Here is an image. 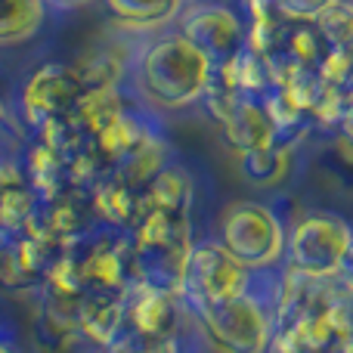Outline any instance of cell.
I'll use <instances>...</instances> for the list:
<instances>
[{
    "label": "cell",
    "mask_w": 353,
    "mask_h": 353,
    "mask_svg": "<svg viewBox=\"0 0 353 353\" xmlns=\"http://www.w3.org/2000/svg\"><path fill=\"white\" fill-rule=\"evenodd\" d=\"M211 59L189 37L171 34L155 41L140 59V87L155 105L183 109L201 99Z\"/></svg>",
    "instance_id": "6da1fadb"
},
{
    "label": "cell",
    "mask_w": 353,
    "mask_h": 353,
    "mask_svg": "<svg viewBox=\"0 0 353 353\" xmlns=\"http://www.w3.org/2000/svg\"><path fill=\"white\" fill-rule=\"evenodd\" d=\"M130 239H134L140 282L168 288V292H180L183 270H186L189 251L195 245L189 211L146 208L130 230Z\"/></svg>",
    "instance_id": "7a4b0ae2"
},
{
    "label": "cell",
    "mask_w": 353,
    "mask_h": 353,
    "mask_svg": "<svg viewBox=\"0 0 353 353\" xmlns=\"http://www.w3.org/2000/svg\"><path fill=\"white\" fill-rule=\"evenodd\" d=\"M84 294H121L140 282L130 232H93L65 242Z\"/></svg>",
    "instance_id": "3957f363"
},
{
    "label": "cell",
    "mask_w": 353,
    "mask_h": 353,
    "mask_svg": "<svg viewBox=\"0 0 353 353\" xmlns=\"http://www.w3.org/2000/svg\"><path fill=\"white\" fill-rule=\"evenodd\" d=\"M220 245L248 270H270L285 257V230L261 201H236L220 217Z\"/></svg>",
    "instance_id": "277c9868"
},
{
    "label": "cell",
    "mask_w": 353,
    "mask_h": 353,
    "mask_svg": "<svg viewBox=\"0 0 353 353\" xmlns=\"http://www.w3.org/2000/svg\"><path fill=\"white\" fill-rule=\"evenodd\" d=\"M217 353H267L276 325L251 294L192 307Z\"/></svg>",
    "instance_id": "5b68a950"
},
{
    "label": "cell",
    "mask_w": 353,
    "mask_h": 353,
    "mask_svg": "<svg viewBox=\"0 0 353 353\" xmlns=\"http://www.w3.org/2000/svg\"><path fill=\"white\" fill-rule=\"evenodd\" d=\"M353 242V230L338 214H307L285 236L288 267L307 276L329 279L338 273Z\"/></svg>",
    "instance_id": "8992f818"
},
{
    "label": "cell",
    "mask_w": 353,
    "mask_h": 353,
    "mask_svg": "<svg viewBox=\"0 0 353 353\" xmlns=\"http://www.w3.org/2000/svg\"><path fill=\"white\" fill-rule=\"evenodd\" d=\"M248 273L251 270L236 261L220 242L192 245L180 279V294H186L192 307L239 298V294H248Z\"/></svg>",
    "instance_id": "52a82bcc"
},
{
    "label": "cell",
    "mask_w": 353,
    "mask_h": 353,
    "mask_svg": "<svg viewBox=\"0 0 353 353\" xmlns=\"http://www.w3.org/2000/svg\"><path fill=\"white\" fill-rule=\"evenodd\" d=\"M180 292L134 282L124 292V332L143 344H174V335L180 329Z\"/></svg>",
    "instance_id": "ba28073f"
},
{
    "label": "cell",
    "mask_w": 353,
    "mask_h": 353,
    "mask_svg": "<svg viewBox=\"0 0 353 353\" xmlns=\"http://www.w3.org/2000/svg\"><path fill=\"white\" fill-rule=\"evenodd\" d=\"M84 84H81L74 65H62V62H47L28 78L22 90V115L28 118L31 128L56 115H68L74 112Z\"/></svg>",
    "instance_id": "9c48e42d"
},
{
    "label": "cell",
    "mask_w": 353,
    "mask_h": 353,
    "mask_svg": "<svg viewBox=\"0 0 353 353\" xmlns=\"http://www.w3.org/2000/svg\"><path fill=\"white\" fill-rule=\"evenodd\" d=\"M90 217H93L90 192L84 186H65L53 199H43L37 205L34 217L22 232H31V236L43 239V242L65 245L72 239L87 236Z\"/></svg>",
    "instance_id": "30bf717a"
},
{
    "label": "cell",
    "mask_w": 353,
    "mask_h": 353,
    "mask_svg": "<svg viewBox=\"0 0 353 353\" xmlns=\"http://www.w3.org/2000/svg\"><path fill=\"white\" fill-rule=\"evenodd\" d=\"M329 53V43H325L323 31L316 22H307V19H285L276 34L273 47L263 53L273 81H282L294 72H316L319 62Z\"/></svg>",
    "instance_id": "8fae6325"
},
{
    "label": "cell",
    "mask_w": 353,
    "mask_h": 353,
    "mask_svg": "<svg viewBox=\"0 0 353 353\" xmlns=\"http://www.w3.org/2000/svg\"><path fill=\"white\" fill-rule=\"evenodd\" d=\"M183 37L195 43L211 62L230 59L245 47V25L230 6H199L183 19Z\"/></svg>",
    "instance_id": "7c38bea8"
},
{
    "label": "cell",
    "mask_w": 353,
    "mask_h": 353,
    "mask_svg": "<svg viewBox=\"0 0 353 353\" xmlns=\"http://www.w3.org/2000/svg\"><path fill=\"white\" fill-rule=\"evenodd\" d=\"M87 192H90L93 217L105 220L109 226H115V230H121V232L134 230V223L143 217V211H146V205H143V189L128 183L124 176H118L115 171H105Z\"/></svg>",
    "instance_id": "4fadbf2b"
},
{
    "label": "cell",
    "mask_w": 353,
    "mask_h": 353,
    "mask_svg": "<svg viewBox=\"0 0 353 353\" xmlns=\"http://www.w3.org/2000/svg\"><path fill=\"white\" fill-rule=\"evenodd\" d=\"M78 335L99 347H115L124 338L121 294H84L78 304Z\"/></svg>",
    "instance_id": "5bb4252c"
},
{
    "label": "cell",
    "mask_w": 353,
    "mask_h": 353,
    "mask_svg": "<svg viewBox=\"0 0 353 353\" xmlns=\"http://www.w3.org/2000/svg\"><path fill=\"white\" fill-rule=\"evenodd\" d=\"M223 137H226V146L236 149L239 155L254 152V149H267L279 140V134H276V128H273V121H270L261 99H242V103L226 115Z\"/></svg>",
    "instance_id": "9a60e30c"
},
{
    "label": "cell",
    "mask_w": 353,
    "mask_h": 353,
    "mask_svg": "<svg viewBox=\"0 0 353 353\" xmlns=\"http://www.w3.org/2000/svg\"><path fill=\"white\" fill-rule=\"evenodd\" d=\"M128 115V103L121 97V87H90L81 93L78 105H74V118L90 137H99L105 128Z\"/></svg>",
    "instance_id": "2e32d148"
},
{
    "label": "cell",
    "mask_w": 353,
    "mask_h": 353,
    "mask_svg": "<svg viewBox=\"0 0 353 353\" xmlns=\"http://www.w3.org/2000/svg\"><path fill=\"white\" fill-rule=\"evenodd\" d=\"M22 174H25V183L37 192V199H53L56 192H62L68 183V174H65V161L56 149L43 146L41 140L25 152V165H22Z\"/></svg>",
    "instance_id": "e0dca14e"
},
{
    "label": "cell",
    "mask_w": 353,
    "mask_h": 353,
    "mask_svg": "<svg viewBox=\"0 0 353 353\" xmlns=\"http://www.w3.org/2000/svg\"><path fill=\"white\" fill-rule=\"evenodd\" d=\"M143 205L161 211H189L192 205V180L183 168L165 165L143 186Z\"/></svg>",
    "instance_id": "ac0fdd59"
},
{
    "label": "cell",
    "mask_w": 353,
    "mask_h": 353,
    "mask_svg": "<svg viewBox=\"0 0 353 353\" xmlns=\"http://www.w3.org/2000/svg\"><path fill=\"white\" fill-rule=\"evenodd\" d=\"M201 99L208 103L211 115L217 118L220 124H223L226 115H230V112L245 99L242 87H239V74H236V56L220 59V62H211V74H208V84H205Z\"/></svg>",
    "instance_id": "d6986e66"
},
{
    "label": "cell",
    "mask_w": 353,
    "mask_h": 353,
    "mask_svg": "<svg viewBox=\"0 0 353 353\" xmlns=\"http://www.w3.org/2000/svg\"><path fill=\"white\" fill-rule=\"evenodd\" d=\"M288 171H292V146H285L282 140H276L267 149H254V152L242 155V174L257 186H279V183H285Z\"/></svg>",
    "instance_id": "ffe728a7"
},
{
    "label": "cell",
    "mask_w": 353,
    "mask_h": 353,
    "mask_svg": "<svg viewBox=\"0 0 353 353\" xmlns=\"http://www.w3.org/2000/svg\"><path fill=\"white\" fill-rule=\"evenodd\" d=\"M43 25V0H0V47L22 43Z\"/></svg>",
    "instance_id": "44dd1931"
},
{
    "label": "cell",
    "mask_w": 353,
    "mask_h": 353,
    "mask_svg": "<svg viewBox=\"0 0 353 353\" xmlns=\"http://www.w3.org/2000/svg\"><path fill=\"white\" fill-rule=\"evenodd\" d=\"M149 137H152V130H149L140 118H134L128 112V115H121L112 128H105L99 137H93V140H97V146L103 149V155L109 159V165L115 168L118 161L128 159V155L134 152L140 143H146Z\"/></svg>",
    "instance_id": "7402d4cb"
},
{
    "label": "cell",
    "mask_w": 353,
    "mask_h": 353,
    "mask_svg": "<svg viewBox=\"0 0 353 353\" xmlns=\"http://www.w3.org/2000/svg\"><path fill=\"white\" fill-rule=\"evenodd\" d=\"M165 165H168V146H165V140H161V137L152 134L146 143H140V146H137L128 159L118 161L112 171H115L118 176H124L128 183H134V186L143 189Z\"/></svg>",
    "instance_id": "603a6c76"
},
{
    "label": "cell",
    "mask_w": 353,
    "mask_h": 353,
    "mask_svg": "<svg viewBox=\"0 0 353 353\" xmlns=\"http://www.w3.org/2000/svg\"><path fill=\"white\" fill-rule=\"evenodd\" d=\"M124 65L128 62L118 50H93V53L81 56L74 62V72H78L84 90H90V87H121Z\"/></svg>",
    "instance_id": "cb8c5ba5"
},
{
    "label": "cell",
    "mask_w": 353,
    "mask_h": 353,
    "mask_svg": "<svg viewBox=\"0 0 353 353\" xmlns=\"http://www.w3.org/2000/svg\"><path fill=\"white\" fill-rule=\"evenodd\" d=\"M62 161H65L68 183H72V186H84V189H90L105 171H112L109 159L103 155V149L97 146L93 137H87V140L78 143L72 152H65L62 155Z\"/></svg>",
    "instance_id": "d4e9b609"
},
{
    "label": "cell",
    "mask_w": 353,
    "mask_h": 353,
    "mask_svg": "<svg viewBox=\"0 0 353 353\" xmlns=\"http://www.w3.org/2000/svg\"><path fill=\"white\" fill-rule=\"evenodd\" d=\"M37 205H41V199H37V192L28 183H22V186H16L12 192H6L3 199H0V236L3 239L19 236V232L31 223Z\"/></svg>",
    "instance_id": "484cf974"
},
{
    "label": "cell",
    "mask_w": 353,
    "mask_h": 353,
    "mask_svg": "<svg viewBox=\"0 0 353 353\" xmlns=\"http://www.w3.org/2000/svg\"><path fill=\"white\" fill-rule=\"evenodd\" d=\"M37 285H43V279L25 263L16 239L6 236L0 242V288L3 292H31Z\"/></svg>",
    "instance_id": "4316f807"
},
{
    "label": "cell",
    "mask_w": 353,
    "mask_h": 353,
    "mask_svg": "<svg viewBox=\"0 0 353 353\" xmlns=\"http://www.w3.org/2000/svg\"><path fill=\"white\" fill-rule=\"evenodd\" d=\"M236 74H239V87H242L245 99H263L276 84L267 59L248 47H242L236 53Z\"/></svg>",
    "instance_id": "83f0119b"
},
{
    "label": "cell",
    "mask_w": 353,
    "mask_h": 353,
    "mask_svg": "<svg viewBox=\"0 0 353 353\" xmlns=\"http://www.w3.org/2000/svg\"><path fill=\"white\" fill-rule=\"evenodd\" d=\"M34 130H37V140H41L43 146L56 149L59 155L72 152V149L78 146V143H84L87 137H90L84 128H81L78 118H74V112H68V115L47 118V121H41Z\"/></svg>",
    "instance_id": "f1b7e54d"
},
{
    "label": "cell",
    "mask_w": 353,
    "mask_h": 353,
    "mask_svg": "<svg viewBox=\"0 0 353 353\" xmlns=\"http://www.w3.org/2000/svg\"><path fill=\"white\" fill-rule=\"evenodd\" d=\"M105 6L124 22L155 25L161 19H168L171 12H176L180 0H105Z\"/></svg>",
    "instance_id": "f546056e"
},
{
    "label": "cell",
    "mask_w": 353,
    "mask_h": 353,
    "mask_svg": "<svg viewBox=\"0 0 353 353\" xmlns=\"http://www.w3.org/2000/svg\"><path fill=\"white\" fill-rule=\"evenodd\" d=\"M329 50H353V3L338 0L316 19Z\"/></svg>",
    "instance_id": "4dcf8cb0"
},
{
    "label": "cell",
    "mask_w": 353,
    "mask_h": 353,
    "mask_svg": "<svg viewBox=\"0 0 353 353\" xmlns=\"http://www.w3.org/2000/svg\"><path fill=\"white\" fill-rule=\"evenodd\" d=\"M316 72L323 74L329 84L347 90V87H353V50H329Z\"/></svg>",
    "instance_id": "1f68e13d"
},
{
    "label": "cell",
    "mask_w": 353,
    "mask_h": 353,
    "mask_svg": "<svg viewBox=\"0 0 353 353\" xmlns=\"http://www.w3.org/2000/svg\"><path fill=\"white\" fill-rule=\"evenodd\" d=\"M335 3L338 0H279V10L285 19H307V22H316V19Z\"/></svg>",
    "instance_id": "d6a6232c"
},
{
    "label": "cell",
    "mask_w": 353,
    "mask_h": 353,
    "mask_svg": "<svg viewBox=\"0 0 353 353\" xmlns=\"http://www.w3.org/2000/svg\"><path fill=\"white\" fill-rule=\"evenodd\" d=\"M341 149L353 159V87H347V97H344V112H341Z\"/></svg>",
    "instance_id": "836d02e7"
},
{
    "label": "cell",
    "mask_w": 353,
    "mask_h": 353,
    "mask_svg": "<svg viewBox=\"0 0 353 353\" xmlns=\"http://www.w3.org/2000/svg\"><path fill=\"white\" fill-rule=\"evenodd\" d=\"M22 183H25L22 168H19L16 161H3V159H0V199H3L6 192H12L16 186H22Z\"/></svg>",
    "instance_id": "e575fe53"
},
{
    "label": "cell",
    "mask_w": 353,
    "mask_h": 353,
    "mask_svg": "<svg viewBox=\"0 0 353 353\" xmlns=\"http://www.w3.org/2000/svg\"><path fill=\"white\" fill-rule=\"evenodd\" d=\"M109 353H171V344H143V341H128V338H121V341L115 344V347H109Z\"/></svg>",
    "instance_id": "d590c367"
},
{
    "label": "cell",
    "mask_w": 353,
    "mask_h": 353,
    "mask_svg": "<svg viewBox=\"0 0 353 353\" xmlns=\"http://www.w3.org/2000/svg\"><path fill=\"white\" fill-rule=\"evenodd\" d=\"M335 279L341 282L344 288L353 294V242H350V248H347V254H344V261H341V267H338V273H335Z\"/></svg>",
    "instance_id": "8d00e7d4"
},
{
    "label": "cell",
    "mask_w": 353,
    "mask_h": 353,
    "mask_svg": "<svg viewBox=\"0 0 353 353\" xmlns=\"http://www.w3.org/2000/svg\"><path fill=\"white\" fill-rule=\"evenodd\" d=\"M0 353H16V347L10 341H0Z\"/></svg>",
    "instance_id": "74e56055"
},
{
    "label": "cell",
    "mask_w": 353,
    "mask_h": 353,
    "mask_svg": "<svg viewBox=\"0 0 353 353\" xmlns=\"http://www.w3.org/2000/svg\"><path fill=\"white\" fill-rule=\"evenodd\" d=\"M6 121V105H3V99H0V124Z\"/></svg>",
    "instance_id": "f35d334b"
},
{
    "label": "cell",
    "mask_w": 353,
    "mask_h": 353,
    "mask_svg": "<svg viewBox=\"0 0 353 353\" xmlns=\"http://www.w3.org/2000/svg\"><path fill=\"white\" fill-rule=\"evenodd\" d=\"M56 3H84V0H56Z\"/></svg>",
    "instance_id": "ab89813d"
}]
</instances>
